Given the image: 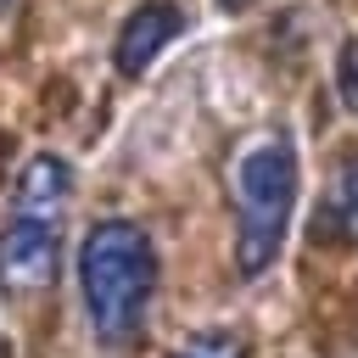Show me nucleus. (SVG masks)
<instances>
[{"mask_svg": "<svg viewBox=\"0 0 358 358\" xmlns=\"http://www.w3.org/2000/svg\"><path fill=\"white\" fill-rule=\"evenodd\" d=\"M78 296L90 313L95 341L123 347L145 330L151 296H157V246L140 224L106 218L78 246Z\"/></svg>", "mask_w": 358, "mask_h": 358, "instance_id": "1", "label": "nucleus"}, {"mask_svg": "<svg viewBox=\"0 0 358 358\" xmlns=\"http://www.w3.org/2000/svg\"><path fill=\"white\" fill-rule=\"evenodd\" d=\"M296 145L285 134H263L235 157V268L241 280H257L274 268L291 213H296Z\"/></svg>", "mask_w": 358, "mask_h": 358, "instance_id": "2", "label": "nucleus"}, {"mask_svg": "<svg viewBox=\"0 0 358 358\" xmlns=\"http://www.w3.org/2000/svg\"><path fill=\"white\" fill-rule=\"evenodd\" d=\"M67 196H73V168L62 157L39 151L17 179V201H11V218L0 235V285L6 291H39L56 280Z\"/></svg>", "mask_w": 358, "mask_h": 358, "instance_id": "3", "label": "nucleus"}, {"mask_svg": "<svg viewBox=\"0 0 358 358\" xmlns=\"http://www.w3.org/2000/svg\"><path fill=\"white\" fill-rule=\"evenodd\" d=\"M179 34H185V11L168 6V0H145L140 11L123 17V28H117V39H112V67H117L123 78H140Z\"/></svg>", "mask_w": 358, "mask_h": 358, "instance_id": "4", "label": "nucleus"}, {"mask_svg": "<svg viewBox=\"0 0 358 358\" xmlns=\"http://www.w3.org/2000/svg\"><path fill=\"white\" fill-rule=\"evenodd\" d=\"M319 229L330 241H341V246H358V145H347L336 173H330V196H324Z\"/></svg>", "mask_w": 358, "mask_h": 358, "instance_id": "5", "label": "nucleus"}, {"mask_svg": "<svg viewBox=\"0 0 358 358\" xmlns=\"http://www.w3.org/2000/svg\"><path fill=\"white\" fill-rule=\"evenodd\" d=\"M336 90H341V101L358 112V39H347L341 56H336Z\"/></svg>", "mask_w": 358, "mask_h": 358, "instance_id": "6", "label": "nucleus"}, {"mask_svg": "<svg viewBox=\"0 0 358 358\" xmlns=\"http://www.w3.org/2000/svg\"><path fill=\"white\" fill-rule=\"evenodd\" d=\"M173 358H241V347H235L229 336H196V341H185Z\"/></svg>", "mask_w": 358, "mask_h": 358, "instance_id": "7", "label": "nucleus"}, {"mask_svg": "<svg viewBox=\"0 0 358 358\" xmlns=\"http://www.w3.org/2000/svg\"><path fill=\"white\" fill-rule=\"evenodd\" d=\"M218 6H224V11H246L252 0H218Z\"/></svg>", "mask_w": 358, "mask_h": 358, "instance_id": "8", "label": "nucleus"}, {"mask_svg": "<svg viewBox=\"0 0 358 358\" xmlns=\"http://www.w3.org/2000/svg\"><path fill=\"white\" fill-rule=\"evenodd\" d=\"M0 6H6V0H0Z\"/></svg>", "mask_w": 358, "mask_h": 358, "instance_id": "9", "label": "nucleus"}]
</instances>
